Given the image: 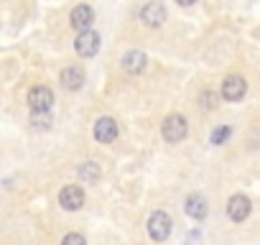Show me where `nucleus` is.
Returning a JSON list of instances; mask_svg holds the SVG:
<instances>
[{"mask_svg": "<svg viewBox=\"0 0 260 245\" xmlns=\"http://www.w3.org/2000/svg\"><path fill=\"white\" fill-rule=\"evenodd\" d=\"M171 230H174V220H171V215H169V212H164V209H156V212L148 217V235H151L156 242H164V240H169Z\"/></svg>", "mask_w": 260, "mask_h": 245, "instance_id": "nucleus-1", "label": "nucleus"}, {"mask_svg": "<svg viewBox=\"0 0 260 245\" xmlns=\"http://www.w3.org/2000/svg\"><path fill=\"white\" fill-rule=\"evenodd\" d=\"M161 133H164V138L169 141V143H179V141H184L186 138V133H189V126H186V117L184 115H169L166 120H164V126H161Z\"/></svg>", "mask_w": 260, "mask_h": 245, "instance_id": "nucleus-2", "label": "nucleus"}, {"mask_svg": "<svg viewBox=\"0 0 260 245\" xmlns=\"http://www.w3.org/2000/svg\"><path fill=\"white\" fill-rule=\"evenodd\" d=\"M138 16H141V23L148 26V28H161L166 23V8H164V3H158V0L146 3Z\"/></svg>", "mask_w": 260, "mask_h": 245, "instance_id": "nucleus-3", "label": "nucleus"}, {"mask_svg": "<svg viewBox=\"0 0 260 245\" xmlns=\"http://www.w3.org/2000/svg\"><path fill=\"white\" fill-rule=\"evenodd\" d=\"M28 105L34 112H49L54 105V92L46 84H36L28 89Z\"/></svg>", "mask_w": 260, "mask_h": 245, "instance_id": "nucleus-4", "label": "nucleus"}, {"mask_svg": "<svg viewBox=\"0 0 260 245\" xmlns=\"http://www.w3.org/2000/svg\"><path fill=\"white\" fill-rule=\"evenodd\" d=\"M74 51H77L82 59L94 56V54L100 51V34H97V31H84V34H79L77 41H74Z\"/></svg>", "mask_w": 260, "mask_h": 245, "instance_id": "nucleus-5", "label": "nucleus"}, {"mask_svg": "<svg viewBox=\"0 0 260 245\" xmlns=\"http://www.w3.org/2000/svg\"><path fill=\"white\" fill-rule=\"evenodd\" d=\"M245 92H247V82H245L240 74H230V77L222 82V97H224L227 102H237V100H242Z\"/></svg>", "mask_w": 260, "mask_h": 245, "instance_id": "nucleus-6", "label": "nucleus"}, {"mask_svg": "<svg viewBox=\"0 0 260 245\" xmlns=\"http://www.w3.org/2000/svg\"><path fill=\"white\" fill-rule=\"evenodd\" d=\"M250 209H252V204L245 194H232L227 202V215L232 222H245L250 217Z\"/></svg>", "mask_w": 260, "mask_h": 245, "instance_id": "nucleus-7", "label": "nucleus"}, {"mask_svg": "<svg viewBox=\"0 0 260 245\" xmlns=\"http://www.w3.org/2000/svg\"><path fill=\"white\" fill-rule=\"evenodd\" d=\"M59 204H61L67 212H77V209H82V204H84V192H82V187H77V184L64 187L61 194H59Z\"/></svg>", "mask_w": 260, "mask_h": 245, "instance_id": "nucleus-8", "label": "nucleus"}, {"mask_svg": "<svg viewBox=\"0 0 260 245\" xmlns=\"http://www.w3.org/2000/svg\"><path fill=\"white\" fill-rule=\"evenodd\" d=\"M69 23H72V28L74 31H79V34H84V31H89V26L94 23V11L89 8V6H77L74 11H72V16H69Z\"/></svg>", "mask_w": 260, "mask_h": 245, "instance_id": "nucleus-9", "label": "nucleus"}, {"mask_svg": "<svg viewBox=\"0 0 260 245\" xmlns=\"http://www.w3.org/2000/svg\"><path fill=\"white\" fill-rule=\"evenodd\" d=\"M117 138V122L112 117H100L94 122V141L97 143H112Z\"/></svg>", "mask_w": 260, "mask_h": 245, "instance_id": "nucleus-10", "label": "nucleus"}, {"mask_svg": "<svg viewBox=\"0 0 260 245\" xmlns=\"http://www.w3.org/2000/svg\"><path fill=\"white\" fill-rule=\"evenodd\" d=\"M59 82H61V87L69 89V92L82 89V84H84V72H82V67H67V69H61Z\"/></svg>", "mask_w": 260, "mask_h": 245, "instance_id": "nucleus-11", "label": "nucleus"}, {"mask_svg": "<svg viewBox=\"0 0 260 245\" xmlns=\"http://www.w3.org/2000/svg\"><path fill=\"white\" fill-rule=\"evenodd\" d=\"M146 67H148V56H146L143 51H138V49L127 51V54L122 56V69H125L127 74H141Z\"/></svg>", "mask_w": 260, "mask_h": 245, "instance_id": "nucleus-12", "label": "nucleus"}, {"mask_svg": "<svg viewBox=\"0 0 260 245\" xmlns=\"http://www.w3.org/2000/svg\"><path fill=\"white\" fill-rule=\"evenodd\" d=\"M184 209H186V215H189L191 220H204L207 212H209L207 199H204L202 194H189L186 202H184Z\"/></svg>", "mask_w": 260, "mask_h": 245, "instance_id": "nucleus-13", "label": "nucleus"}, {"mask_svg": "<svg viewBox=\"0 0 260 245\" xmlns=\"http://www.w3.org/2000/svg\"><path fill=\"white\" fill-rule=\"evenodd\" d=\"M77 174H79V179H82V181H87V184H94V181L102 176L100 164H94V161H84V164L77 169Z\"/></svg>", "mask_w": 260, "mask_h": 245, "instance_id": "nucleus-14", "label": "nucleus"}, {"mask_svg": "<svg viewBox=\"0 0 260 245\" xmlns=\"http://www.w3.org/2000/svg\"><path fill=\"white\" fill-rule=\"evenodd\" d=\"M31 126H34L36 131H46V128L51 126L49 112H34V110H31Z\"/></svg>", "mask_w": 260, "mask_h": 245, "instance_id": "nucleus-15", "label": "nucleus"}, {"mask_svg": "<svg viewBox=\"0 0 260 245\" xmlns=\"http://www.w3.org/2000/svg\"><path fill=\"white\" fill-rule=\"evenodd\" d=\"M230 136H232V128H230V126H219V128L212 131V138H209V141H212L214 146H222Z\"/></svg>", "mask_w": 260, "mask_h": 245, "instance_id": "nucleus-16", "label": "nucleus"}, {"mask_svg": "<svg viewBox=\"0 0 260 245\" xmlns=\"http://www.w3.org/2000/svg\"><path fill=\"white\" fill-rule=\"evenodd\" d=\"M199 105H202L204 110H214V107H217V95H214V92H204V95L199 97Z\"/></svg>", "mask_w": 260, "mask_h": 245, "instance_id": "nucleus-17", "label": "nucleus"}, {"mask_svg": "<svg viewBox=\"0 0 260 245\" xmlns=\"http://www.w3.org/2000/svg\"><path fill=\"white\" fill-rule=\"evenodd\" d=\"M61 245H87V240H84L79 232H69V235L61 240Z\"/></svg>", "mask_w": 260, "mask_h": 245, "instance_id": "nucleus-18", "label": "nucleus"}, {"mask_svg": "<svg viewBox=\"0 0 260 245\" xmlns=\"http://www.w3.org/2000/svg\"><path fill=\"white\" fill-rule=\"evenodd\" d=\"M176 3H179V6H184V8H189V6H194V3H197V0H176Z\"/></svg>", "mask_w": 260, "mask_h": 245, "instance_id": "nucleus-19", "label": "nucleus"}]
</instances>
